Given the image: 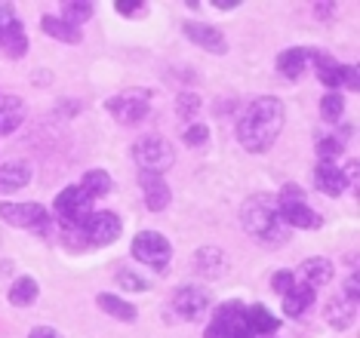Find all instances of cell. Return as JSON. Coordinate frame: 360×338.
<instances>
[{
	"mask_svg": "<svg viewBox=\"0 0 360 338\" xmlns=\"http://www.w3.org/2000/svg\"><path fill=\"white\" fill-rule=\"evenodd\" d=\"M286 120L283 102L274 96L252 98L237 117V142L247 148L250 154H265L277 142Z\"/></svg>",
	"mask_w": 360,
	"mask_h": 338,
	"instance_id": "6da1fadb",
	"label": "cell"
},
{
	"mask_svg": "<svg viewBox=\"0 0 360 338\" xmlns=\"http://www.w3.org/2000/svg\"><path fill=\"white\" fill-rule=\"evenodd\" d=\"M240 225L259 243L277 246L286 240V228L281 225V216H277V197L271 194H252L240 209Z\"/></svg>",
	"mask_w": 360,
	"mask_h": 338,
	"instance_id": "7a4b0ae2",
	"label": "cell"
},
{
	"mask_svg": "<svg viewBox=\"0 0 360 338\" xmlns=\"http://www.w3.org/2000/svg\"><path fill=\"white\" fill-rule=\"evenodd\" d=\"M207 338H256L247 320V308L240 301H225L216 308Z\"/></svg>",
	"mask_w": 360,
	"mask_h": 338,
	"instance_id": "3957f363",
	"label": "cell"
},
{
	"mask_svg": "<svg viewBox=\"0 0 360 338\" xmlns=\"http://www.w3.org/2000/svg\"><path fill=\"white\" fill-rule=\"evenodd\" d=\"M133 157H136V163H139V169L142 172L163 176V172L173 167L176 148L169 145L167 138H160V136H148V138H142V142L133 145Z\"/></svg>",
	"mask_w": 360,
	"mask_h": 338,
	"instance_id": "277c9868",
	"label": "cell"
},
{
	"mask_svg": "<svg viewBox=\"0 0 360 338\" xmlns=\"http://www.w3.org/2000/svg\"><path fill=\"white\" fill-rule=\"evenodd\" d=\"M133 259H139L142 265H148L154 271H167L169 259H173V243L163 234H158V230H142L133 240Z\"/></svg>",
	"mask_w": 360,
	"mask_h": 338,
	"instance_id": "5b68a950",
	"label": "cell"
},
{
	"mask_svg": "<svg viewBox=\"0 0 360 338\" xmlns=\"http://www.w3.org/2000/svg\"><path fill=\"white\" fill-rule=\"evenodd\" d=\"M80 237H84L86 246H108L120 237V230H124V221H120L114 212H89V219L84 221V225L77 228Z\"/></svg>",
	"mask_w": 360,
	"mask_h": 338,
	"instance_id": "8992f818",
	"label": "cell"
},
{
	"mask_svg": "<svg viewBox=\"0 0 360 338\" xmlns=\"http://www.w3.org/2000/svg\"><path fill=\"white\" fill-rule=\"evenodd\" d=\"M53 209L59 212L65 228H80L89 219V212H93V200L80 191V185H71V188H65V191L56 197Z\"/></svg>",
	"mask_w": 360,
	"mask_h": 338,
	"instance_id": "52a82bcc",
	"label": "cell"
},
{
	"mask_svg": "<svg viewBox=\"0 0 360 338\" xmlns=\"http://www.w3.org/2000/svg\"><path fill=\"white\" fill-rule=\"evenodd\" d=\"M0 219L13 228L44 230L46 221H50V212L40 203H0Z\"/></svg>",
	"mask_w": 360,
	"mask_h": 338,
	"instance_id": "ba28073f",
	"label": "cell"
},
{
	"mask_svg": "<svg viewBox=\"0 0 360 338\" xmlns=\"http://www.w3.org/2000/svg\"><path fill=\"white\" fill-rule=\"evenodd\" d=\"M173 308L182 320L198 323V320H203L210 314L212 301H210V292L203 290V286H182V290H176V295H173Z\"/></svg>",
	"mask_w": 360,
	"mask_h": 338,
	"instance_id": "9c48e42d",
	"label": "cell"
},
{
	"mask_svg": "<svg viewBox=\"0 0 360 338\" xmlns=\"http://www.w3.org/2000/svg\"><path fill=\"white\" fill-rule=\"evenodd\" d=\"M105 108L117 123H124V126H133V123L145 120L148 117V98L139 96V93H124V96H114L105 102Z\"/></svg>",
	"mask_w": 360,
	"mask_h": 338,
	"instance_id": "30bf717a",
	"label": "cell"
},
{
	"mask_svg": "<svg viewBox=\"0 0 360 338\" xmlns=\"http://www.w3.org/2000/svg\"><path fill=\"white\" fill-rule=\"evenodd\" d=\"M185 37L191 40V44H198L200 49H207V53H216L222 56L228 53V44H225V34L219 28H212V25H203V22H185L182 25Z\"/></svg>",
	"mask_w": 360,
	"mask_h": 338,
	"instance_id": "8fae6325",
	"label": "cell"
},
{
	"mask_svg": "<svg viewBox=\"0 0 360 338\" xmlns=\"http://www.w3.org/2000/svg\"><path fill=\"white\" fill-rule=\"evenodd\" d=\"M277 216H281V225L321 228V216H317L305 200H277Z\"/></svg>",
	"mask_w": 360,
	"mask_h": 338,
	"instance_id": "7c38bea8",
	"label": "cell"
},
{
	"mask_svg": "<svg viewBox=\"0 0 360 338\" xmlns=\"http://www.w3.org/2000/svg\"><path fill=\"white\" fill-rule=\"evenodd\" d=\"M139 185H142V194H145V206L151 212H163L173 200V191L169 185L163 181V176H151V172H142L139 176Z\"/></svg>",
	"mask_w": 360,
	"mask_h": 338,
	"instance_id": "4fadbf2b",
	"label": "cell"
},
{
	"mask_svg": "<svg viewBox=\"0 0 360 338\" xmlns=\"http://www.w3.org/2000/svg\"><path fill=\"white\" fill-rule=\"evenodd\" d=\"M335 268L330 259H321V255H314V259H305L299 265V280L305 286H311V290H317V286H326L333 280Z\"/></svg>",
	"mask_w": 360,
	"mask_h": 338,
	"instance_id": "5bb4252c",
	"label": "cell"
},
{
	"mask_svg": "<svg viewBox=\"0 0 360 338\" xmlns=\"http://www.w3.org/2000/svg\"><path fill=\"white\" fill-rule=\"evenodd\" d=\"M194 268H198L200 277L207 280H216L225 274L228 261H225V252L219 249V246H200L198 252H194Z\"/></svg>",
	"mask_w": 360,
	"mask_h": 338,
	"instance_id": "9a60e30c",
	"label": "cell"
},
{
	"mask_svg": "<svg viewBox=\"0 0 360 338\" xmlns=\"http://www.w3.org/2000/svg\"><path fill=\"white\" fill-rule=\"evenodd\" d=\"M31 181V163L28 160H6L0 163V191L13 194L19 188H25Z\"/></svg>",
	"mask_w": 360,
	"mask_h": 338,
	"instance_id": "2e32d148",
	"label": "cell"
},
{
	"mask_svg": "<svg viewBox=\"0 0 360 338\" xmlns=\"http://www.w3.org/2000/svg\"><path fill=\"white\" fill-rule=\"evenodd\" d=\"M314 185H317V191L326 194V197H339L342 191H345V172H342L335 163H317V169H314Z\"/></svg>",
	"mask_w": 360,
	"mask_h": 338,
	"instance_id": "e0dca14e",
	"label": "cell"
},
{
	"mask_svg": "<svg viewBox=\"0 0 360 338\" xmlns=\"http://www.w3.org/2000/svg\"><path fill=\"white\" fill-rule=\"evenodd\" d=\"M25 123V102L15 96H0V136L15 133Z\"/></svg>",
	"mask_w": 360,
	"mask_h": 338,
	"instance_id": "ac0fdd59",
	"label": "cell"
},
{
	"mask_svg": "<svg viewBox=\"0 0 360 338\" xmlns=\"http://www.w3.org/2000/svg\"><path fill=\"white\" fill-rule=\"evenodd\" d=\"M354 314H357V308L351 301H345L342 295H335V299H330V304H326V311H323V317H326V323H330L335 332H345V329L354 323Z\"/></svg>",
	"mask_w": 360,
	"mask_h": 338,
	"instance_id": "d6986e66",
	"label": "cell"
},
{
	"mask_svg": "<svg viewBox=\"0 0 360 338\" xmlns=\"http://www.w3.org/2000/svg\"><path fill=\"white\" fill-rule=\"evenodd\" d=\"M314 304V290L305 283H292V290L283 295V314L286 317H302Z\"/></svg>",
	"mask_w": 360,
	"mask_h": 338,
	"instance_id": "ffe728a7",
	"label": "cell"
},
{
	"mask_svg": "<svg viewBox=\"0 0 360 338\" xmlns=\"http://www.w3.org/2000/svg\"><path fill=\"white\" fill-rule=\"evenodd\" d=\"M305 68H308V49L296 46V49H286V53L277 56V71H281L283 77L296 80L305 74Z\"/></svg>",
	"mask_w": 360,
	"mask_h": 338,
	"instance_id": "44dd1931",
	"label": "cell"
},
{
	"mask_svg": "<svg viewBox=\"0 0 360 338\" xmlns=\"http://www.w3.org/2000/svg\"><path fill=\"white\" fill-rule=\"evenodd\" d=\"M96 304L105 311L108 317H114V320H124V323H133L136 320V308L129 301H124V299H117V295H111V292H102L99 299H96Z\"/></svg>",
	"mask_w": 360,
	"mask_h": 338,
	"instance_id": "7402d4cb",
	"label": "cell"
},
{
	"mask_svg": "<svg viewBox=\"0 0 360 338\" xmlns=\"http://www.w3.org/2000/svg\"><path fill=\"white\" fill-rule=\"evenodd\" d=\"M0 53H4L6 59H22V56L28 53V37H25L22 22H15L13 28L6 31V37L0 40Z\"/></svg>",
	"mask_w": 360,
	"mask_h": 338,
	"instance_id": "603a6c76",
	"label": "cell"
},
{
	"mask_svg": "<svg viewBox=\"0 0 360 338\" xmlns=\"http://www.w3.org/2000/svg\"><path fill=\"white\" fill-rule=\"evenodd\" d=\"M247 320H250V329L252 335H271L277 332V317L268 314V308H262V304H250L247 308Z\"/></svg>",
	"mask_w": 360,
	"mask_h": 338,
	"instance_id": "cb8c5ba5",
	"label": "cell"
},
{
	"mask_svg": "<svg viewBox=\"0 0 360 338\" xmlns=\"http://www.w3.org/2000/svg\"><path fill=\"white\" fill-rule=\"evenodd\" d=\"M80 191H84L89 200H96V197H105L111 191V176L105 169H89L84 181H80Z\"/></svg>",
	"mask_w": 360,
	"mask_h": 338,
	"instance_id": "d4e9b609",
	"label": "cell"
},
{
	"mask_svg": "<svg viewBox=\"0 0 360 338\" xmlns=\"http://www.w3.org/2000/svg\"><path fill=\"white\" fill-rule=\"evenodd\" d=\"M40 28H44L53 40H62V44H80V28H71L68 22L56 19V15H46V19L40 22Z\"/></svg>",
	"mask_w": 360,
	"mask_h": 338,
	"instance_id": "484cf974",
	"label": "cell"
},
{
	"mask_svg": "<svg viewBox=\"0 0 360 338\" xmlns=\"http://www.w3.org/2000/svg\"><path fill=\"white\" fill-rule=\"evenodd\" d=\"M37 299V283L34 277H19L15 283L10 286V301L15 308H28V304H34Z\"/></svg>",
	"mask_w": 360,
	"mask_h": 338,
	"instance_id": "4316f807",
	"label": "cell"
},
{
	"mask_svg": "<svg viewBox=\"0 0 360 338\" xmlns=\"http://www.w3.org/2000/svg\"><path fill=\"white\" fill-rule=\"evenodd\" d=\"M93 15V4H80V0H68L62 4V22H68L71 28H77L80 22H86Z\"/></svg>",
	"mask_w": 360,
	"mask_h": 338,
	"instance_id": "83f0119b",
	"label": "cell"
},
{
	"mask_svg": "<svg viewBox=\"0 0 360 338\" xmlns=\"http://www.w3.org/2000/svg\"><path fill=\"white\" fill-rule=\"evenodd\" d=\"M342 111H345V98H342L339 93H326L321 98V114L326 123H339L342 120Z\"/></svg>",
	"mask_w": 360,
	"mask_h": 338,
	"instance_id": "f1b7e54d",
	"label": "cell"
},
{
	"mask_svg": "<svg viewBox=\"0 0 360 338\" xmlns=\"http://www.w3.org/2000/svg\"><path fill=\"white\" fill-rule=\"evenodd\" d=\"M342 151H345V142L335 136H326L317 142V157H321V163H333L335 157H342Z\"/></svg>",
	"mask_w": 360,
	"mask_h": 338,
	"instance_id": "f546056e",
	"label": "cell"
},
{
	"mask_svg": "<svg viewBox=\"0 0 360 338\" xmlns=\"http://www.w3.org/2000/svg\"><path fill=\"white\" fill-rule=\"evenodd\" d=\"M117 283L124 286V290H129V292H145V290H148V280H142L139 274H133L129 268L117 271Z\"/></svg>",
	"mask_w": 360,
	"mask_h": 338,
	"instance_id": "4dcf8cb0",
	"label": "cell"
},
{
	"mask_svg": "<svg viewBox=\"0 0 360 338\" xmlns=\"http://www.w3.org/2000/svg\"><path fill=\"white\" fill-rule=\"evenodd\" d=\"M176 111H179V117H194V114L200 111V98H198V93H179V98H176Z\"/></svg>",
	"mask_w": 360,
	"mask_h": 338,
	"instance_id": "1f68e13d",
	"label": "cell"
},
{
	"mask_svg": "<svg viewBox=\"0 0 360 338\" xmlns=\"http://www.w3.org/2000/svg\"><path fill=\"white\" fill-rule=\"evenodd\" d=\"M292 283H296V274H292V271H277V274L271 277V290L277 295H286L292 290Z\"/></svg>",
	"mask_w": 360,
	"mask_h": 338,
	"instance_id": "d6a6232c",
	"label": "cell"
},
{
	"mask_svg": "<svg viewBox=\"0 0 360 338\" xmlns=\"http://www.w3.org/2000/svg\"><path fill=\"white\" fill-rule=\"evenodd\" d=\"M339 86L360 89V74H357L354 65H339Z\"/></svg>",
	"mask_w": 360,
	"mask_h": 338,
	"instance_id": "836d02e7",
	"label": "cell"
},
{
	"mask_svg": "<svg viewBox=\"0 0 360 338\" xmlns=\"http://www.w3.org/2000/svg\"><path fill=\"white\" fill-rule=\"evenodd\" d=\"M207 136H210V129L203 126V123H194V126H188V129H185V145L198 148V145L207 142Z\"/></svg>",
	"mask_w": 360,
	"mask_h": 338,
	"instance_id": "e575fe53",
	"label": "cell"
},
{
	"mask_svg": "<svg viewBox=\"0 0 360 338\" xmlns=\"http://www.w3.org/2000/svg\"><path fill=\"white\" fill-rule=\"evenodd\" d=\"M114 10H117L120 15H127V19H136V15L145 13V4H136V0H117Z\"/></svg>",
	"mask_w": 360,
	"mask_h": 338,
	"instance_id": "d590c367",
	"label": "cell"
},
{
	"mask_svg": "<svg viewBox=\"0 0 360 338\" xmlns=\"http://www.w3.org/2000/svg\"><path fill=\"white\" fill-rule=\"evenodd\" d=\"M19 22L15 19V13H13V6H0V40L6 37V31L13 28V25Z\"/></svg>",
	"mask_w": 360,
	"mask_h": 338,
	"instance_id": "8d00e7d4",
	"label": "cell"
},
{
	"mask_svg": "<svg viewBox=\"0 0 360 338\" xmlns=\"http://www.w3.org/2000/svg\"><path fill=\"white\" fill-rule=\"evenodd\" d=\"M345 301H351V304H357L360 301V283H357V274H351L348 280H345V295H342Z\"/></svg>",
	"mask_w": 360,
	"mask_h": 338,
	"instance_id": "74e56055",
	"label": "cell"
},
{
	"mask_svg": "<svg viewBox=\"0 0 360 338\" xmlns=\"http://www.w3.org/2000/svg\"><path fill=\"white\" fill-rule=\"evenodd\" d=\"M28 338H59V332H56V329H50V326H37Z\"/></svg>",
	"mask_w": 360,
	"mask_h": 338,
	"instance_id": "f35d334b",
	"label": "cell"
},
{
	"mask_svg": "<svg viewBox=\"0 0 360 338\" xmlns=\"http://www.w3.org/2000/svg\"><path fill=\"white\" fill-rule=\"evenodd\" d=\"M314 10H317L321 19H330V15L335 13V4H314Z\"/></svg>",
	"mask_w": 360,
	"mask_h": 338,
	"instance_id": "ab89813d",
	"label": "cell"
},
{
	"mask_svg": "<svg viewBox=\"0 0 360 338\" xmlns=\"http://www.w3.org/2000/svg\"><path fill=\"white\" fill-rule=\"evenodd\" d=\"M212 6H216V10H237L240 0H212Z\"/></svg>",
	"mask_w": 360,
	"mask_h": 338,
	"instance_id": "60d3db41",
	"label": "cell"
}]
</instances>
